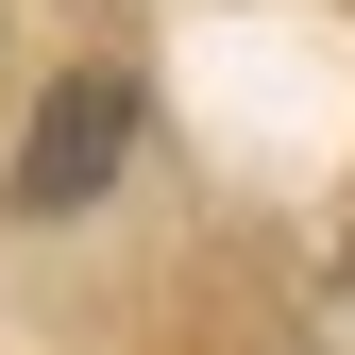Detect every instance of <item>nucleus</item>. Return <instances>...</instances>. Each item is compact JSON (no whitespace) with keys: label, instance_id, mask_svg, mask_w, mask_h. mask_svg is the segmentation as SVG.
Wrapping results in <instances>:
<instances>
[{"label":"nucleus","instance_id":"1","mask_svg":"<svg viewBox=\"0 0 355 355\" xmlns=\"http://www.w3.org/2000/svg\"><path fill=\"white\" fill-rule=\"evenodd\" d=\"M119 153H136V85H119V68H68L51 102H34V136H17V203H34V220L102 203Z\"/></svg>","mask_w":355,"mask_h":355}]
</instances>
